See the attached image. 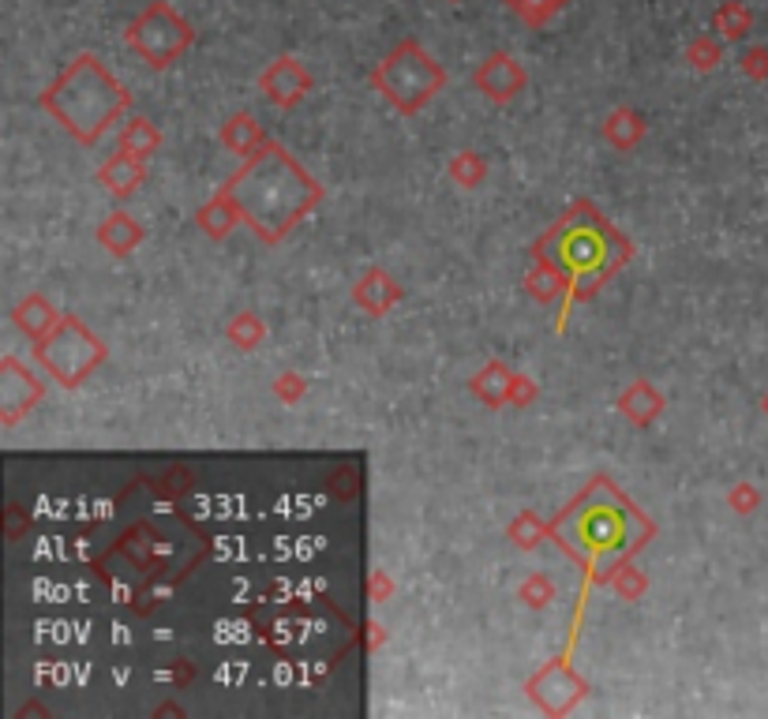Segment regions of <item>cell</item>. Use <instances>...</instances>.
<instances>
[{
    "mask_svg": "<svg viewBox=\"0 0 768 719\" xmlns=\"http://www.w3.org/2000/svg\"><path fill=\"white\" fill-rule=\"evenodd\" d=\"M506 4L514 8V12L525 19L529 27H544L562 12V4H567V0H506Z\"/></svg>",
    "mask_w": 768,
    "mask_h": 719,
    "instance_id": "cell-8",
    "label": "cell"
},
{
    "mask_svg": "<svg viewBox=\"0 0 768 719\" xmlns=\"http://www.w3.org/2000/svg\"><path fill=\"white\" fill-rule=\"evenodd\" d=\"M716 23H720L723 30H731V35H727V38H739V30H742V23H746V16L739 12V8L731 4L723 16H716Z\"/></svg>",
    "mask_w": 768,
    "mask_h": 719,
    "instance_id": "cell-9",
    "label": "cell"
},
{
    "mask_svg": "<svg viewBox=\"0 0 768 719\" xmlns=\"http://www.w3.org/2000/svg\"><path fill=\"white\" fill-rule=\"evenodd\" d=\"M266 184L270 180H266L259 158H255L248 173L237 177L233 195H237V207L244 210V218L255 221V229L274 240V236H282L289 229L293 218H301V214L315 203V184L307 180L282 150H278V169H274V188H266Z\"/></svg>",
    "mask_w": 768,
    "mask_h": 719,
    "instance_id": "cell-2",
    "label": "cell"
},
{
    "mask_svg": "<svg viewBox=\"0 0 768 719\" xmlns=\"http://www.w3.org/2000/svg\"><path fill=\"white\" fill-rule=\"evenodd\" d=\"M38 360H42L60 383L76 386L87 372H95V364L101 360V345L90 337V331H83V326L76 323V318H68V323H60L49 337H42Z\"/></svg>",
    "mask_w": 768,
    "mask_h": 719,
    "instance_id": "cell-5",
    "label": "cell"
},
{
    "mask_svg": "<svg viewBox=\"0 0 768 719\" xmlns=\"http://www.w3.org/2000/svg\"><path fill=\"white\" fill-rule=\"evenodd\" d=\"M375 83L397 109L413 112L443 87V68L435 65L427 49H420L416 42H402L375 71Z\"/></svg>",
    "mask_w": 768,
    "mask_h": 719,
    "instance_id": "cell-3",
    "label": "cell"
},
{
    "mask_svg": "<svg viewBox=\"0 0 768 719\" xmlns=\"http://www.w3.org/2000/svg\"><path fill=\"white\" fill-rule=\"evenodd\" d=\"M128 46L142 60H150L154 68H166L191 46V27L188 19L173 12L166 0H154L147 12L128 27Z\"/></svg>",
    "mask_w": 768,
    "mask_h": 719,
    "instance_id": "cell-4",
    "label": "cell"
},
{
    "mask_svg": "<svg viewBox=\"0 0 768 719\" xmlns=\"http://www.w3.org/2000/svg\"><path fill=\"white\" fill-rule=\"evenodd\" d=\"M476 87L484 90V95L495 98V101H506V98H514L521 87H525V71H521V65L514 57L495 53V57H488L484 65H480Z\"/></svg>",
    "mask_w": 768,
    "mask_h": 719,
    "instance_id": "cell-6",
    "label": "cell"
},
{
    "mask_svg": "<svg viewBox=\"0 0 768 719\" xmlns=\"http://www.w3.org/2000/svg\"><path fill=\"white\" fill-rule=\"evenodd\" d=\"M46 106L57 120H65L68 131H76L83 142H95L112 120L125 112L128 95L109 76L98 57H79L65 76L49 87Z\"/></svg>",
    "mask_w": 768,
    "mask_h": 719,
    "instance_id": "cell-1",
    "label": "cell"
},
{
    "mask_svg": "<svg viewBox=\"0 0 768 719\" xmlns=\"http://www.w3.org/2000/svg\"><path fill=\"white\" fill-rule=\"evenodd\" d=\"M263 87L270 90L274 101L289 106V101L304 98V90L312 87V79H307V71H304L301 65H296L293 57H282V60H274L270 71L263 76Z\"/></svg>",
    "mask_w": 768,
    "mask_h": 719,
    "instance_id": "cell-7",
    "label": "cell"
}]
</instances>
